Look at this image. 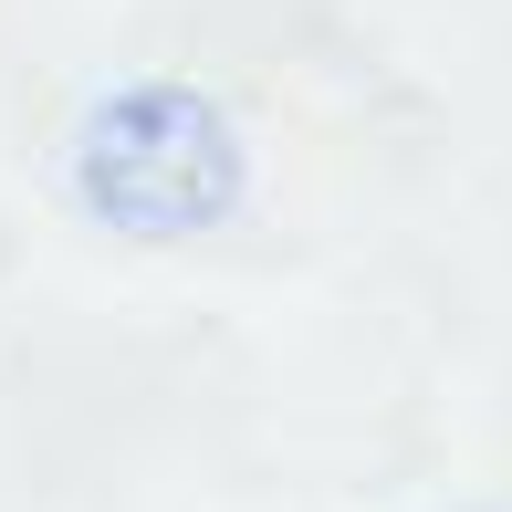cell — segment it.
I'll list each match as a JSON object with an SVG mask.
<instances>
[{"label":"cell","instance_id":"1","mask_svg":"<svg viewBox=\"0 0 512 512\" xmlns=\"http://www.w3.org/2000/svg\"><path fill=\"white\" fill-rule=\"evenodd\" d=\"M251 189L241 126L199 84H115L74 126V199L126 241H199Z\"/></svg>","mask_w":512,"mask_h":512}]
</instances>
